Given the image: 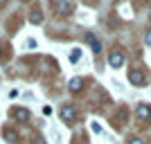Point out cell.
<instances>
[{
  "instance_id": "cell-10",
  "label": "cell",
  "mask_w": 151,
  "mask_h": 144,
  "mask_svg": "<svg viewBox=\"0 0 151 144\" xmlns=\"http://www.w3.org/2000/svg\"><path fill=\"white\" fill-rule=\"evenodd\" d=\"M29 20L34 23V25H38V23H43V16H41V11H38V9H34V11H32V16H29Z\"/></svg>"
},
{
  "instance_id": "cell-13",
  "label": "cell",
  "mask_w": 151,
  "mask_h": 144,
  "mask_svg": "<svg viewBox=\"0 0 151 144\" xmlns=\"http://www.w3.org/2000/svg\"><path fill=\"white\" fill-rule=\"evenodd\" d=\"M43 115H52V108L50 106H43Z\"/></svg>"
},
{
  "instance_id": "cell-4",
  "label": "cell",
  "mask_w": 151,
  "mask_h": 144,
  "mask_svg": "<svg viewBox=\"0 0 151 144\" xmlns=\"http://www.w3.org/2000/svg\"><path fill=\"white\" fill-rule=\"evenodd\" d=\"M9 115H12L16 122H27V119H29V110H25V108H12Z\"/></svg>"
},
{
  "instance_id": "cell-6",
  "label": "cell",
  "mask_w": 151,
  "mask_h": 144,
  "mask_svg": "<svg viewBox=\"0 0 151 144\" xmlns=\"http://www.w3.org/2000/svg\"><path fill=\"white\" fill-rule=\"evenodd\" d=\"M135 113H138V119H149L151 117V106L149 104H140Z\"/></svg>"
},
{
  "instance_id": "cell-16",
  "label": "cell",
  "mask_w": 151,
  "mask_h": 144,
  "mask_svg": "<svg viewBox=\"0 0 151 144\" xmlns=\"http://www.w3.org/2000/svg\"><path fill=\"white\" fill-rule=\"evenodd\" d=\"M0 57H2V52H0Z\"/></svg>"
},
{
  "instance_id": "cell-8",
  "label": "cell",
  "mask_w": 151,
  "mask_h": 144,
  "mask_svg": "<svg viewBox=\"0 0 151 144\" xmlns=\"http://www.w3.org/2000/svg\"><path fill=\"white\" fill-rule=\"evenodd\" d=\"M86 43L93 47V52H101V43L97 41V38L93 36V34H86Z\"/></svg>"
},
{
  "instance_id": "cell-1",
  "label": "cell",
  "mask_w": 151,
  "mask_h": 144,
  "mask_svg": "<svg viewBox=\"0 0 151 144\" xmlns=\"http://www.w3.org/2000/svg\"><path fill=\"white\" fill-rule=\"evenodd\" d=\"M108 63H111V68H122L124 65V54L120 50H113L111 57H108Z\"/></svg>"
},
{
  "instance_id": "cell-11",
  "label": "cell",
  "mask_w": 151,
  "mask_h": 144,
  "mask_svg": "<svg viewBox=\"0 0 151 144\" xmlns=\"http://www.w3.org/2000/svg\"><path fill=\"white\" fill-rule=\"evenodd\" d=\"M79 57H81V50H79V47H75V50L70 52V61H72V63L79 61Z\"/></svg>"
},
{
  "instance_id": "cell-14",
  "label": "cell",
  "mask_w": 151,
  "mask_h": 144,
  "mask_svg": "<svg viewBox=\"0 0 151 144\" xmlns=\"http://www.w3.org/2000/svg\"><path fill=\"white\" fill-rule=\"evenodd\" d=\"M129 144H145V142H142V140H140V138H133V140H131V142H129Z\"/></svg>"
},
{
  "instance_id": "cell-2",
  "label": "cell",
  "mask_w": 151,
  "mask_h": 144,
  "mask_svg": "<svg viewBox=\"0 0 151 144\" xmlns=\"http://www.w3.org/2000/svg\"><path fill=\"white\" fill-rule=\"evenodd\" d=\"M129 81L133 83V86H142V83H145V72H142V70H129Z\"/></svg>"
},
{
  "instance_id": "cell-5",
  "label": "cell",
  "mask_w": 151,
  "mask_h": 144,
  "mask_svg": "<svg viewBox=\"0 0 151 144\" xmlns=\"http://www.w3.org/2000/svg\"><path fill=\"white\" fill-rule=\"evenodd\" d=\"M75 117H77V113H75V108H72V106H63V108H61V119H63V122L72 124V122H75Z\"/></svg>"
},
{
  "instance_id": "cell-7",
  "label": "cell",
  "mask_w": 151,
  "mask_h": 144,
  "mask_svg": "<svg viewBox=\"0 0 151 144\" xmlns=\"http://www.w3.org/2000/svg\"><path fill=\"white\" fill-rule=\"evenodd\" d=\"M81 86H83V79H81V77H75V79H70V83H68L70 92H79Z\"/></svg>"
},
{
  "instance_id": "cell-15",
  "label": "cell",
  "mask_w": 151,
  "mask_h": 144,
  "mask_svg": "<svg viewBox=\"0 0 151 144\" xmlns=\"http://www.w3.org/2000/svg\"><path fill=\"white\" fill-rule=\"evenodd\" d=\"M34 144H45V142H43L41 138H36V140H34Z\"/></svg>"
},
{
  "instance_id": "cell-9",
  "label": "cell",
  "mask_w": 151,
  "mask_h": 144,
  "mask_svg": "<svg viewBox=\"0 0 151 144\" xmlns=\"http://www.w3.org/2000/svg\"><path fill=\"white\" fill-rule=\"evenodd\" d=\"M5 140H7L9 144H18V142H20V140H18V133H16V131H9V128L5 131Z\"/></svg>"
},
{
  "instance_id": "cell-3",
  "label": "cell",
  "mask_w": 151,
  "mask_h": 144,
  "mask_svg": "<svg viewBox=\"0 0 151 144\" xmlns=\"http://www.w3.org/2000/svg\"><path fill=\"white\" fill-rule=\"evenodd\" d=\"M54 11L61 14V16H68V14H72V5L65 2V0H57L54 2Z\"/></svg>"
},
{
  "instance_id": "cell-12",
  "label": "cell",
  "mask_w": 151,
  "mask_h": 144,
  "mask_svg": "<svg viewBox=\"0 0 151 144\" xmlns=\"http://www.w3.org/2000/svg\"><path fill=\"white\" fill-rule=\"evenodd\" d=\"M145 43H147V45H151V29L147 32V36H145Z\"/></svg>"
}]
</instances>
